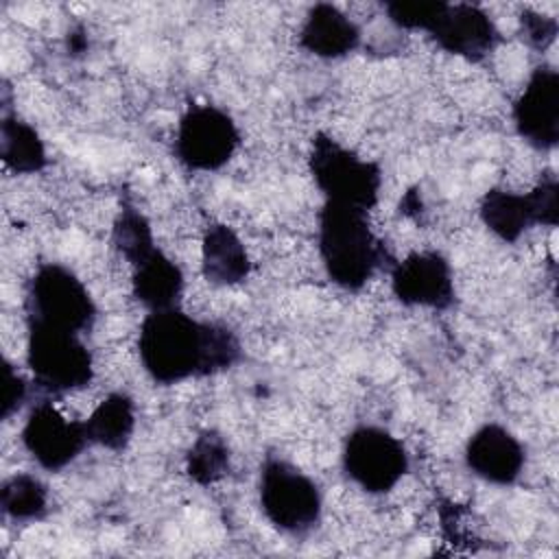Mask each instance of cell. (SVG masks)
I'll return each instance as SVG.
<instances>
[{
	"label": "cell",
	"instance_id": "5bb4252c",
	"mask_svg": "<svg viewBox=\"0 0 559 559\" xmlns=\"http://www.w3.org/2000/svg\"><path fill=\"white\" fill-rule=\"evenodd\" d=\"M299 44L321 59H338L358 48L360 28L334 4L319 2L306 15Z\"/></svg>",
	"mask_w": 559,
	"mask_h": 559
},
{
	"label": "cell",
	"instance_id": "4fadbf2b",
	"mask_svg": "<svg viewBox=\"0 0 559 559\" xmlns=\"http://www.w3.org/2000/svg\"><path fill=\"white\" fill-rule=\"evenodd\" d=\"M467 467L487 483L513 485L524 467L522 443L500 424L480 426L465 445Z\"/></svg>",
	"mask_w": 559,
	"mask_h": 559
},
{
	"label": "cell",
	"instance_id": "8fae6325",
	"mask_svg": "<svg viewBox=\"0 0 559 559\" xmlns=\"http://www.w3.org/2000/svg\"><path fill=\"white\" fill-rule=\"evenodd\" d=\"M513 122L522 140L539 151L559 142V72L539 66L513 105Z\"/></svg>",
	"mask_w": 559,
	"mask_h": 559
},
{
	"label": "cell",
	"instance_id": "484cf974",
	"mask_svg": "<svg viewBox=\"0 0 559 559\" xmlns=\"http://www.w3.org/2000/svg\"><path fill=\"white\" fill-rule=\"evenodd\" d=\"M26 393H28V386H26L24 378L17 376L9 362H4V391H2L0 417L9 419L22 406V402L26 400Z\"/></svg>",
	"mask_w": 559,
	"mask_h": 559
},
{
	"label": "cell",
	"instance_id": "ac0fdd59",
	"mask_svg": "<svg viewBox=\"0 0 559 559\" xmlns=\"http://www.w3.org/2000/svg\"><path fill=\"white\" fill-rule=\"evenodd\" d=\"M87 441L109 450H124L135 430V404L127 393H109L83 421Z\"/></svg>",
	"mask_w": 559,
	"mask_h": 559
},
{
	"label": "cell",
	"instance_id": "e0dca14e",
	"mask_svg": "<svg viewBox=\"0 0 559 559\" xmlns=\"http://www.w3.org/2000/svg\"><path fill=\"white\" fill-rule=\"evenodd\" d=\"M478 214L483 225L504 242H515L535 225L528 194H518L504 188L487 190L480 199Z\"/></svg>",
	"mask_w": 559,
	"mask_h": 559
},
{
	"label": "cell",
	"instance_id": "6da1fadb",
	"mask_svg": "<svg viewBox=\"0 0 559 559\" xmlns=\"http://www.w3.org/2000/svg\"><path fill=\"white\" fill-rule=\"evenodd\" d=\"M138 352L157 384L205 378L234 367L242 347L223 323L197 321L179 308L148 312L140 325Z\"/></svg>",
	"mask_w": 559,
	"mask_h": 559
},
{
	"label": "cell",
	"instance_id": "7a4b0ae2",
	"mask_svg": "<svg viewBox=\"0 0 559 559\" xmlns=\"http://www.w3.org/2000/svg\"><path fill=\"white\" fill-rule=\"evenodd\" d=\"M319 253L328 277L345 290H360L380 266L395 264L371 231L367 212L332 201L319 212Z\"/></svg>",
	"mask_w": 559,
	"mask_h": 559
},
{
	"label": "cell",
	"instance_id": "d4e9b609",
	"mask_svg": "<svg viewBox=\"0 0 559 559\" xmlns=\"http://www.w3.org/2000/svg\"><path fill=\"white\" fill-rule=\"evenodd\" d=\"M520 31L528 46L544 50L557 37V20L537 11H522L520 13Z\"/></svg>",
	"mask_w": 559,
	"mask_h": 559
},
{
	"label": "cell",
	"instance_id": "d6986e66",
	"mask_svg": "<svg viewBox=\"0 0 559 559\" xmlns=\"http://www.w3.org/2000/svg\"><path fill=\"white\" fill-rule=\"evenodd\" d=\"M0 157L17 175L39 173L48 164L39 133L13 114H4L0 122Z\"/></svg>",
	"mask_w": 559,
	"mask_h": 559
},
{
	"label": "cell",
	"instance_id": "7c38bea8",
	"mask_svg": "<svg viewBox=\"0 0 559 559\" xmlns=\"http://www.w3.org/2000/svg\"><path fill=\"white\" fill-rule=\"evenodd\" d=\"M430 37L445 52L459 55L467 61H483L500 41L493 20L476 4L443 2L439 15L428 26Z\"/></svg>",
	"mask_w": 559,
	"mask_h": 559
},
{
	"label": "cell",
	"instance_id": "52a82bcc",
	"mask_svg": "<svg viewBox=\"0 0 559 559\" xmlns=\"http://www.w3.org/2000/svg\"><path fill=\"white\" fill-rule=\"evenodd\" d=\"M343 469L367 493H386L408 472V454L389 430L358 426L345 439Z\"/></svg>",
	"mask_w": 559,
	"mask_h": 559
},
{
	"label": "cell",
	"instance_id": "5b68a950",
	"mask_svg": "<svg viewBox=\"0 0 559 559\" xmlns=\"http://www.w3.org/2000/svg\"><path fill=\"white\" fill-rule=\"evenodd\" d=\"M260 507L282 533L306 535L321 520L317 483L284 459L269 456L260 467Z\"/></svg>",
	"mask_w": 559,
	"mask_h": 559
},
{
	"label": "cell",
	"instance_id": "2e32d148",
	"mask_svg": "<svg viewBox=\"0 0 559 559\" xmlns=\"http://www.w3.org/2000/svg\"><path fill=\"white\" fill-rule=\"evenodd\" d=\"M183 293V273L175 260L155 249L146 260L133 266V297L151 312L179 306Z\"/></svg>",
	"mask_w": 559,
	"mask_h": 559
},
{
	"label": "cell",
	"instance_id": "7402d4cb",
	"mask_svg": "<svg viewBox=\"0 0 559 559\" xmlns=\"http://www.w3.org/2000/svg\"><path fill=\"white\" fill-rule=\"evenodd\" d=\"M186 472L197 485H212L229 472V448L221 432L203 430L186 456Z\"/></svg>",
	"mask_w": 559,
	"mask_h": 559
},
{
	"label": "cell",
	"instance_id": "cb8c5ba5",
	"mask_svg": "<svg viewBox=\"0 0 559 559\" xmlns=\"http://www.w3.org/2000/svg\"><path fill=\"white\" fill-rule=\"evenodd\" d=\"M535 225L555 227L559 223V183L557 177L546 173L539 183L528 192Z\"/></svg>",
	"mask_w": 559,
	"mask_h": 559
},
{
	"label": "cell",
	"instance_id": "ba28073f",
	"mask_svg": "<svg viewBox=\"0 0 559 559\" xmlns=\"http://www.w3.org/2000/svg\"><path fill=\"white\" fill-rule=\"evenodd\" d=\"M240 144L231 116L214 105H190L179 120L175 155L188 170L223 168Z\"/></svg>",
	"mask_w": 559,
	"mask_h": 559
},
{
	"label": "cell",
	"instance_id": "8992f818",
	"mask_svg": "<svg viewBox=\"0 0 559 559\" xmlns=\"http://www.w3.org/2000/svg\"><path fill=\"white\" fill-rule=\"evenodd\" d=\"M26 362L37 386L48 393H66L92 382V354L79 334L46 323H26Z\"/></svg>",
	"mask_w": 559,
	"mask_h": 559
},
{
	"label": "cell",
	"instance_id": "9a60e30c",
	"mask_svg": "<svg viewBox=\"0 0 559 559\" xmlns=\"http://www.w3.org/2000/svg\"><path fill=\"white\" fill-rule=\"evenodd\" d=\"M251 271L249 253L238 234L223 223L207 225L201 242V273L214 286H234Z\"/></svg>",
	"mask_w": 559,
	"mask_h": 559
},
{
	"label": "cell",
	"instance_id": "3957f363",
	"mask_svg": "<svg viewBox=\"0 0 559 559\" xmlns=\"http://www.w3.org/2000/svg\"><path fill=\"white\" fill-rule=\"evenodd\" d=\"M310 175L325 201L369 212L376 207L382 173L376 162L360 159L328 133H317L310 146Z\"/></svg>",
	"mask_w": 559,
	"mask_h": 559
},
{
	"label": "cell",
	"instance_id": "9c48e42d",
	"mask_svg": "<svg viewBox=\"0 0 559 559\" xmlns=\"http://www.w3.org/2000/svg\"><path fill=\"white\" fill-rule=\"evenodd\" d=\"M22 443L39 467L59 472L70 465L90 441L83 421L68 419L50 402H39L26 417Z\"/></svg>",
	"mask_w": 559,
	"mask_h": 559
},
{
	"label": "cell",
	"instance_id": "ffe728a7",
	"mask_svg": "<svg viewBox=\"0 0 559 559\" xmlns=\"http://www.w3.org/2000/svg\"><path fill=\"white\" fill-rule=\"evenodd\" d=\"M0 507L13 522H39L48 513V487L33 474H13L2 483Z\"/></svg>",
	"mask_w": 559,
	"mask_h": 559
},
{
	"label": "cell",
	"instance_id": "277c9868",
	"mask_svg": "<svg viewBox=\"0 0 559 559\" xmlns=\"http://www.w3.org/2000/svg\"><path fill=\"white\" fill-rule=\"evenodd\" d=\"M26 323H46L74 334L90 332L96 304L85 284L63 264H41L26 284Z\"/></svg>",
	"mask_w": 559,
	"mask_h": 559
},
{
	"label": "cell",
	"instance_id": "603a6c76",
	"mask_svg": "<svg viewBox=\"0 0 559 559\" xmlns=\"http://www.w3.org/2000/svg\"><path fill=\"white\" fill-rule=\"evenodd\" d=\"M443 2H389V20L406 31H428L432 20L439 15Z\"/></svg>",
	"mask_w": 559,
	"mask_h": 559
},
{
	"label": "cell",
	"instance_id": "44dd1931",
	"mask_svg": "<svg viewBox=\"0 0 559 559\" xmlns=\"http://www.w3.org/2000/svg\"><path fill=\"white\" fill-rule=\"evenodd\" d=\"M111 242H114L116 251L127 262H131V266L146 260L157 249L148 221L144 218V214L129 199L122 201L120 212L114 221Z\"/></svg>",
	"mask_w": 559,
	"mask_h": 559
},
{
	"label": "cell",
	"instance_id": "4316f807",
	"mask_svg": "<svg viewBox=\"0 0 559 559\" xmlns=\"http://www.w3.org/2000/svg\"><path fill=\"white\" fill-rule=\"evenodd\" d=\"M68 48H70L74 55H79V52H83V50L87 48L85 33H83L81 28H76V31L70 33V37H68Z\"/></svg>",
	"mask_w": 559,
	"mask_h": 559
},
{
	"label": "cell",
	"instance_id": "30bf717a",
	"mask_svg": "<svg viewBox=\"0 0 559 559\" xmlns=\"http://www.w3.org/2000/svg\"><path fill=\"white\" fill-rule=\"evenodd\" d=\"M391 290L404 306L445 310L454 304L452 266L439 251H415L393 264Z\"/></svg>",
	"mask_w": 559,
	"mask_h": 559
}]
</instances>
